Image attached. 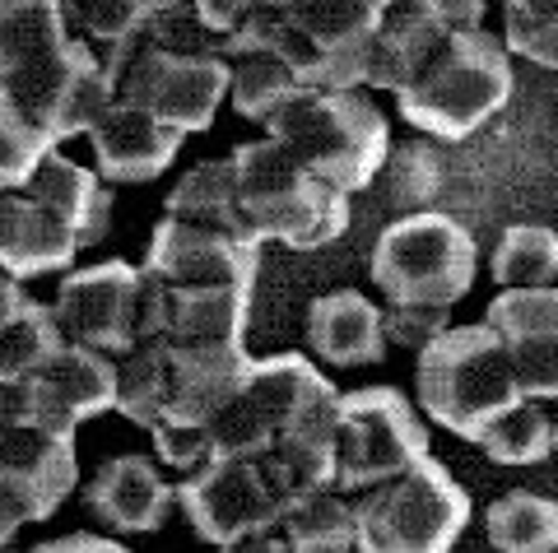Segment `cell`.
<instances>
[{"mask_svg": "<svg viewBox=\"0 0 558 553\" xmlns=\"http://www.w3.org/2000/svg\"><path fill=\"white\" fill-rule=\"evenodd\" d=\"M0 89L51 145L75 140L112 102L102 57L65 20V0H0Z\"/></svg>", "mask_w": 558, "mask_h": 553, "instance_id": "obj_1", "label": "cell"}, {"mask_svg": "<svg viewBox=\"0 0 558 553\" xmlns=\"http://www.w3.org/2000/svg\"><path fill=\"white\" fill-rule=\"evenodd\" d=\"M112 196L98 172L51 145L20 186L0 192V270L14 280L70 270V261L108 233Z\"/></svg>", "mask_w": 558, "mask_h": 553, "instance_id": "obj_2", "label": "cell"}, {"mask_svg": "<svg viewBox=\"0 0 558 553\" xmlns=\"http://www.w3.org/2000/svg\"><path fill=\"white\" fill-rule=\"evenodd\" d=\"M270 140L284 145L303 168L340 192H368L391 149V126L363 89L303 84L260 121Z\"/></svg>", "mask_w": 558, "mask_h": 553, "instance_id": "obj_3", "label": "cell"}, {"mask_svg": "<svg viewBox=\"0 0 558 553\" xmlns=\"http://www.w3.org/2000/svg\"><path fill=\"white\" fill-rule=\"evenodd\" d=\"M517 75L502 38L484 24L461 28L396 89L400 116L428 140H465L512 102Z\"/></svg>", "mask_w": 558, "mask_h": 553, "instance_id": "obj_4", "label": "cell"}, {"mask_svg": "<svg viewBox=\"0 0 558 553\" xmlns=\"http://www.w3.org/2000/svg\"><path fill=\"white\" fill-rule=\"evenodd\" d=\"M229 159L238 168L242 214L260 247L279 242L293 251H317L349 229V192L303 168L270 135L233 149Z\"/></svg>", "mask_w": 558, "mask_h": 553, "instance_id": "obj_5", "label": "cell"}, {"mask_svg": "<svg viewBox=\"0 0 558 553\" xmlns=\"http://www.w3.org/2000/svg\"><path fill=\"white\" fill-rule=\"evenodd\" d=\"M414 354H418L414 382L428 419L465 442H475V433L498 409L521 401L502 335L488 321L447 325L442 335H433Z\"/></svg>", "mask_w": 558, "mask_h": 553, "instance_id": "obj_6", "label": "cell"}, {"mask_svg": "<svg viewBox=\"0 0 558 553\" xmlns=\"http://www.w3.org/2000/svg\"><path fill=\"white\" fill-rule=\"evenodd\" d=\"M363 553H447L470 526V493L442 460H414L410 470L354 493Z\"/></svg>", "mask_w": 558, "mask_h": 553, "instance_id": "obj_7", "label": "cell"}, {"mask_svg": "<svg viewBox=\"0 0 558 553\" xmlns=\"http://www.w3.org/2000/svg\"><path fill=\"white\" fill-rule=\"evenodd\" d=\"M480 270L475 233L447 210H410L396 214L377 233L373 247V284L387 303H433L457 307Z\"/></svg>", "mask_w": 558, "mask_h": 553, "instance_id": "obj_8", "label": "cell"}, {"mask_svg": "<svg viewBox=\"0 0 558 553\" xmlns=\"http://www.w3.org/2000/svg\"><path fill=\"white\" fill-rule=\"evenodd\" d=\"M428 456V428L391 386L336 395V470L330 489L363 493Z\"/></svg>", "mask_w": 558, "mask_h": 553, "instance_id": "obj_9", "label": "cell"}, {"mask_svg": "<svg viewBox=\"0 0 558 553\" xmlns=\"http://www.w3.org/2000/svg\"><path fill=\"white\" fill-rule=\"evenodd\" d=\"M112 98L154 112L182 135H196L215 121L223 89H229V61L219 51H178L159 42H135L126 57L108 65Z\"/></svg>", "mask_w": 558, "mask_h": 553, "instance_id": "obj_10", "label": "cell"}, {"mask_svg": "<svg viewBox=\"0 0 558 553\" xmlns=\"http://www.w3.org/2000/svg\"><path fill=\"white\" fill-rule=\"evenodd\" d=\"M330 391V382L317 372V362L303 354H275V358H252L242 386L233 401L209 419L219 456H260L266 446L284 433V423L299 414L312 395Z\"/></svg>", "mask_w": 558, "mask_h": 553, "instance_id": "obj_11", "label": "cell"}, {"mask_svg": "<svg viewBox=\"0 0 558 553\" xmlns=\"http://www.w3.org/2000/svg\"><path fill=\"white\" fill-rule=\"evenodd\" d=\"M178 503L186 512L191 530L205 544H219V549H238V540L279 526V516H284L270 479L260 475V465L252 456H215L196 465L178 483Z\"/></svg>", "mask_w": 558, "mask_h": 553, "instance_id": "obj_12", "label": "cell"}, {"mask_svg": "<svg viewBox=\"0 0 558 553\" xmlns=\"http://www.w3.org/2000/svg\"><path fill=\"white\" fill-rule=\"evenodd\" d=\"M284 20L303 47V84L363 89L381 10L373 0H289Z\"/></svg>", "mask_w": 558, "mask_h": 553, "instance_id": "obj_13", "label": "cell"}, {"mask_svg": "<svg viewBox=\"0 0 558 553\" xmlns=\"http://www.w3.org/2000/svg\"><path fill=\"white\" fill-rule=\"evenodd\" d=\"M484 20V0H396L381 10L363 89H400L433 51H442L461 28Z\"/></svg>", "mask_w": 558, "mask_h": 553, "instance_id": "obj_14", "label": "cell"}, {"mask_svg": "<svg viewBox=\"0 0 558 553\" xmlns=\"http://www.w3.org/2000/svg\"><path fill=\"white\" fill-rule=\"evenodd\" d=\"M135 303H140V270L126 261H102L65 274L57 303H51V317H57L70 344H89V349L117 358L135 344Z\"/></svg>", "mask_w": 558, "mask_h": 553, "instance_id": "obj_15", "label": "cell"}, {"mask_svg": "<svg viewBox=\"0 0 558 553\" xmlns=\"http://www.w3.org/2000/svg\"><path fill=\"white\" fill-rule=\"evenodd\" d=\"M252 288H186L163 284L140 270V303H135V340H247Z\"/></svg>", "mask_w": 558, "mask_h": 553, "instance_id": "obj_16", "label": "cell"}, {"mask_svg": "<svg viewBox=\"0 0 558 553\" xmlns=\"http://www.w3.org/2000/svg\"><path fill=\"white\" fill-rule=\"evenodd\" d=\"M145 274L163 284H186V288H256V270H260V247L242 242L233 233H215L186 219H168L154 229Z\"/></svg>", "mask_w": 558, "mask_h": 553, "instance_id": "obj_17", "label": "cell"}, {"mask_svg": "<svg viewBox=\"0 0 558 553\" xmlns=\"http://www.w3.org/2000/svg\"><path fill=\"white\" fill-rule=\"evenodd\" d=\"M112 391H117V358L65 340L47 368L24 377L28 423L51 428V433H75L84 419L112 409Z\"/></svg>", "mask_w": 558, "mask_h": 553, "instance_id": "obj_18", "label": "cell"}, {"mask_svg": "<svg viewBox=\"0 0 558 553\" xmlns=\"http://www.w3.org/2000/svg\"><path fill=\"white\" fill-rule=\"evenodd\" d=\"M80 479L75 433H51L38 423H0V489L20 497L28 521H47Z\"/></svg>", "mask_w": 558, "mask_h": 553, "instance_id": "obj_19", "label": "cell"}, {"mask_svg": "<svg viewBox=\"0 0 558 553\" xmlns=\"http://www.w3.org/2000/svg\"><path fill=\"white\" fill-rule=\"evenodd\" d=\"M84 135L94 140V163L102 182H154L159 172L172 168L186 140L178 126H168L154 112L121 98H112Z\"/></svg>", "mask_w": 558, "mask_h": 553, "instance_id": "obj_20", "label": "cell"}, {"mask_svg": "<svg viewBox=\"0 0 558 553\" xmlns=\"http://www.w3.org/2000/svg\"><path fill=\"white\" fill-rule=\"evenodd\" d=\"M247 368H252L247 340L168 344V409H163V419L209 423L233 401V391L242 386Z\"/></svg>", "mask_w": 558, "mask_h": 553, "instance_id": "obj_21", "label": "cell"}, {"mask_svg": "<svg viewBox=\"0 0 558 553\" xmlns=\"http://www.w3.org/2000/svg\"><path fill=\"white\" fill-rule=\"evenodd\" d=\"M178 489L163 479L154 456H112L98 465L94 483L84 489V507L117 534H149L168 521Z\"/></svg>", "mask_w": 558, "mask_h": 553, "instance_id": "obj_22", "label": "cell"}, {"mask_svg": "<svg viewBox=\"0 0 558 553\" xmlns=\"http://www.w3.org/2000/svg\"><path fill=\"white\" fill-rule=\"evenodd\" d=\"M307 349L336 362V368H359L387 354V331H381V307H373L354 288L322 293L307 307Z\"/></svg>", "mask_w": 558, "mask_h": 553, "instance_id": "obj_23", "label": "cell"}, {"mask_svg": "<svg viewBox=\"0 0 558 553\" xmlns=\"http://www.w3.org/2000/svg\"><path fill=\"white\" fill-rule=\"evenodd\" d=\"M168 219H186V223H201V229L256 242L247 229V214H242V186H238L233 159H209L182 172V182L168 192Z\"/></svg>", "mask_w": 558, "mask_h": 553, "instance_id": "obj_24", "label": "cell"}, {"mask_svg": "<svg viewBox=\"0 0 558 553\" xmlns=\"http://www.w3.org/2000/svg\"><path fill=\"white\" fill-rule=\"evenodd\" d=\"M178 5V0H65V20L70 28H80V38L102 57V71L126 57L135 42L149 38L154 20Z\"/></svg>", "mask_w": 558, "mask_h": 553, "instance_id": "obj_25", "label": "cell"}, {"mask_svg": "<svg viewBox=\"0 0 558 553\" xmlns=\"http://www.w3.org/2000/svg\"><path fill=\"white\" fill-rule=\"evenodd\" d=\"M554 438H558V423H554V401H539V395H521L508 409H498L480 433L475 446L498 460V465H539L554 456Z\"/></svg>", "mask_w": 558, "mask_h": 553, "instance_id": "obj_26", "label": "cell"}, {"mask_svg": "<svg viewBox=\"0 0 558 553\" xmlns=\"http://www.w3.org/2000/svg\"><path fill=\"white\" fill-rule=\"evenodd\" d=\"M279 534H284V544L299 549V553H344V549L359 544L354 503H349V493L317 489V493L299 497L293 507H284Z\"/></svg>", "mask_w": 558, "mask_h": 553, "instance_id": "obj_27", "label": "cell"}, {"mask_svg": "<svg viewBox=\"0 0 558 553\" xmlns=\"http://www.w3.org/2000/svg\"><path fill=\"white\" fill-rule=\"evenodd\" d=\"M112 409L131 423L154 428L168 409V344L163 340H135L126 354H117V391Z\"/></svg>", "mask_w": 558, "mask_h": 553, "instance_id": "obj_28", "label": "cell"}, {"mask_svg": "<svg viewBox=\"0 0 558 553\" xmlns=\"http://www.w3.org/2000/svg\"><path fill=\"white\" fill-rule=\"evenodd\" d=\"M373 182H381V200H387L391 210H400V214L433 210L438 196H442V182H447V163L424 135V140L387 149V159H381Z\"/></svg>", "mask_w": 558, "mask_h": 553, "instance_id": "obj_29", "label": "cell"}, {"mask_svg": "<svg viewBox=\"0 0 558 553\" xmlns=\"http://www.w3.org/2000/svg\"><path fill=\"white\" fill-rule=\"evenodd\" d=\"M484 530L502 553H549L558 544V507L554 497L512 489L484 512Z\"/></svg>", "mask_w": 558, "mask_h": 553, "instance_id": "obj_30", "label": "cell"}, {"mask_svg": "<svg viewBox=\"0 0 558 553\" xmlns=\"http://www.w3.org/2000/svg\"><path fill=\"white\" fill-rule=\"evenodd\" d=\"M223 61H229V89H223V98L247 121H266L293 89H303L299 75L289 71V61L275 57V51H229Z\"/></svg>", "mask_w": 558, "mask_h": 553, "instance_id": "obj_31", "label": "cell"}, {"mask_svg": "<svg viewBox=\"0 0 558 553\" xmlns=\"http://www.w3.org/2000/svg\"><path fill=\"white\" fill-rule=\"evenodd\" d=\"M61 344L65 335L57 317H51V307L28 298L24 312L0 331V382H20V377H33L38 368H47Z\"/></svg>", "mask_w": 558, "mask_h": 553, "instance_id": "obj_32", "label": "cell"}, {"mask_svg": "<svg viewBox=\"0 0 558 553\" xmlns=\"http://www.w3.org/2000/svg\"><path fill=\"white\" fill-rule=\"evenodd\" d=\"M558 274V237L539 223H517L494 247V280L502 288H539Z\"/></svg>", "mask_w": 558, "mask_h": 553, "instance_id": "obj_33", "label": "cell"}, {"mask_svg": "<svg viewBox=\"0 0 558 553\" xmlns=\"http://www.w3.org/2000/svg\"><path fill=\"white\" fill-rule=\"evenodd\" d=\"M502 47L508 57H521L554 71L558 65V0H508L502 5Z\"/></svg>", "mask_w": 558, "mask_h": 553, "instance_id": "obj_34", "label": "cell"}, {"mask_svg": "<svg viewBox=\"0 0 558 553\" xmlns=\"http://www.w3.org/2000/svg\"><path fill=\"white\" fill-rule=\"evenodd\" d=\"M502 340H521V335H558V293L554 284L539 288H502L488 303L484 317Z\"/></svg>", "mask_w": 558, "mask_h": 553, "instance_id": "obj_35", "label": "cell"}, {"mask_svg": "<svg viewBox=\"0 0 558 553\" xmlns=\"http://www.w3.org/2000/svg\"><path fill=\"white\" fill-rule=\"evenodd\" d=\"M47 149H51V140L43 131H33L28 116L14 108L5 89H0V192H5V186H20Z\"/></svg>", "mask_w": 558, "mask_h": 553, "instance_id": "obj_36", "label": "cell"}, {"mask_svg": "<svg viewBox=\"0 0 558 553\" xmlns=\"http://www.w3.org/2000/svg\"><path fill=\"white\" fill-rule=\"evenodd\" d=\"M554 340L558 335H521V340H502L517 377L521 395H539V401H554L558 391V362H554Z\"/></svg>", "mask_w": 558, "mask_h": 553, "instance_id": "obj_37", "label": "cell"}, {"mask_svg": "<svg viewBox=\"0 0 558 553\" xmlns=\"http://www.w3.org/2000/svg\"><path fill=\"white\" fill-rule=\"evenodd\" d=\"M154 433V452H159V460L168 465V470H182L191 475L196 465L215 460V433H209V423H191V419H159L149 428Z\"/></svg>", "mask_w": 558, "mask_h": 553, "instance_id": "obj_38", "label": "cell"}, {"mask_svg": "<svg viewBox=\"0 0 558 553\" xmlns=\"http://www.w3.org/2000/svg\"><path fill=\"white\" fill-rule=\"evenodd\" d=\"M447 325H451V307H433V303H387V312H381V331L400 349H424Z\"/></svg>", "mask_w": 558, "mask_h": 553, "instance_id": "obj_39", "label": "cell"}, {"mask_svg": "<svg viewBox=\"0 0 558 553\" xmlns=\"http://www.w3.org/2000/svg\"><path fill=\"white\" fill-rule=\"evenodd\" d=\"M256 5H289V0H191V10H196V20L215 33V38H223L242 14L256 10Z\"/></svg>", "mask_w": 558, "mask_h": 553, "instance_id": "obj_40", "label": "cell"}, {"mask_svg": "<svg viewBox=\"0 0 558 553\" xmlns=\"http://www.w3.org/2000/svg\"><path fill=\"white\" fill-rule=\"evenodd\" d=\"M38 553H121L126 544H117L112 534H94V530H75V534H61V540H43L33 544Z\"/></svg>", "mask_w": 558, "mask_h": 553, "instance_id": "obj_41", "label": "cell"}, {"mask_svg": "<svg viewBox=\"0 0 558 553\" xmlns=\"http://www.w3.org/2000/svg\"><path fill=\"white\" fill-rule=\"evenodd\" d=\"M24 303H28V293H24V280H14L10 270H0V331L24 312Z\"/></svg>", "mask_w": 558, "mask_h": 553, "instance_id": "obj_42", "label": "cell"}, {"mask_svg": "<svg viewBox=\"0 0 558 553\" xmlns=\"http://www.w3.org/2000/svg\"><path fill=\"white\" fill-rule=\"evenodd\" d=\"M20 526H28V516L20 507V497H14L10 489H0V549H5L14 534H20Z\"/></svg>", "mask_w": 558, "mask_h": 553, "instance_id": "obj_43", "label": "cell"}, {"mask_svg": "<svg viewBox=\"0 0 558 553\" xmlns=\"http://www.w3.org/2000/svg\"><path fill=\"white\" fill-rule=\"evenodd\" d=\"M373 5H377V10H387V5H396V0H373Z\"/></svg>", "mask_w": 558, "mask_h": 553, "instance_id": "obj_44", "label": "cell"}]
</instances>
